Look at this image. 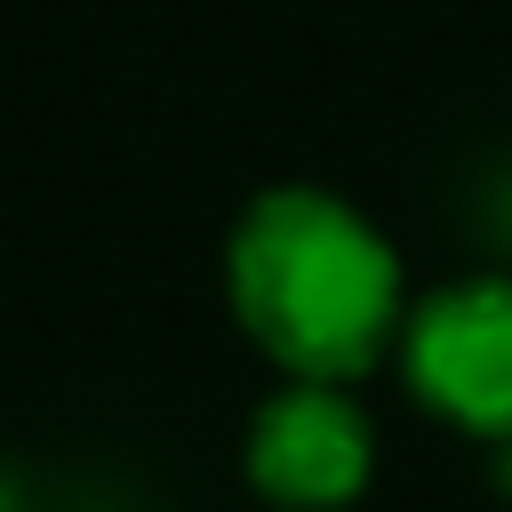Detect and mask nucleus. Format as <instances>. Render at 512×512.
<instances>
[{"label":"nucleus","instance_id":"f257e3e1","mask_svg":"<svg viewBox=\"0 0 512 512\" xmlns=\"http://www.w3.org/2000/svg\"><path fill=\"white\" fill-rule=\"evenodd\" d=\"M224 304L280 376L352 384L400 344L408 280L344 192L264 184L224 232Z\"/></svg>","mask_w":512,"mask_h":512},{"label":"nucleus","instance_id":"7ed1b4c3","mask_svg":"<svg viewBox=\"0 0 512 512\" xmlns=\"http://www.w3.org/2000/svg\"><path fill=\"white\" fill-rule=\"evenodd\" d=\"M240 472L272 512H344L376 480V424L352 384L280 376L248 416Z\"/></svg>","mask_w":512,"mask_h":512},{"label":"nucleus","instance_id":"f03ea898","mask_svg":"<svg viewBox=\"0 0 512 512\" xmlns=\"http://www.w3.org/2000/svg\"><path fill=\"white\" fill-rule=\"evenodd\" d=\"M392 360L440 424L512 448V280L504 272H472L416 296Z\"/></svg>","mask_w":512,"mask_h":512}]
</instances>
